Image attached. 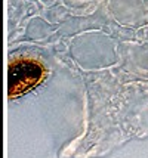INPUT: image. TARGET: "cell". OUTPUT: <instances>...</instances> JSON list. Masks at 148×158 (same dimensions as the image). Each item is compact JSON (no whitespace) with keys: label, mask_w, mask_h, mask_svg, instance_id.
<instances>
[{"label":"cell","mask_w":148,"mask_h":158,"mask_svg":"<svg viewBox=\"0 0 148 158\" xmlns=\"http://www.w3.org/2000/svg\"><path fill=\"white\" fill-rule=\"evenodd\" d=\"M46 78V68L33 58H16L7 69V96L9 99L28 93Z\"/></svg>","instance_id":"6da1fadb"}]
</instances>
